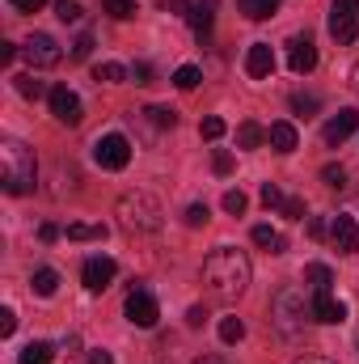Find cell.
Wrapping results in <instances>:
<instances>
[{
    "instance_id": "277c9868",
    "label": "cell",
    "mask_w": 359,
    "mask_h": 364,
    "mask_svg": "<svg viewBox=\"0 0 359 364\" xmlns=\"http://www.w3.org/2000/svg\"><path fill=\"white\" fill-rule=\"evenodd\" d=\"M270 318H275V326H279L287 339H296L300 326H304V318H313V305L304 309V296H300L296 288H283V292L275 296V305H270Z\"/></svg>"
},
{
    "instance_id": "d6986e66",
    "label": "cell",
    "mask_w": 359,
    "mask_h": 364,
    "mask_svg": "<svg viewBox=\"0 0 359 364\" xmlns=\"http://www.w3.org/2000/svg\"><path fill=\"white\" fill-rule=\"evenodd\" d=\"M237 9H241L250 21H267V17H275L279 0H237Z\"/></svg>"
},
{
    "instance_id": "7a4b0ae2",
    "label": "cell",
    "mask_w": 359,
    "mask_h": 364,
    "mask_svg": "<svg viewBox=\"0 0 359 364\" xmlns=\"http://www.w3.org/2000/svg\"><path fill=\"white\" fill-rule=\"evenodd\" d=\"M38 178V161L21 140H0V182L9 195H26Z\"/></svg>"
},
{
    "instance_id": "44dd1931",
    "label": "cell",
    "mask_w": 359,
    "mask_h": 364,
    "mask_svg": "<svg viewBox=\"0 0 359 364\" xmlns=\"http://www.w3.org/2000/svg\"><path fill=\"white\" fill-rule=\"evenodd\" d=\"M51 360H55V348L51 343H26L21 356H17V364H51Z\"/></svg>"
},
{
    "instance_id": "3957f363",
    "label": "cell",
    "mask_w": 359,
    "mask_h": 364,
    "mask_svg": "<svg viewBox=\"0 0 359 364\" xmlns=\"http://www.w3.org/2000/svg\"><path fill=\"white\" fill-rule=\"evenodd\" d=\"M118 216H123V225H127V229H136V233H157L165 212H161V203H157L153 195L131 191V195H123V199H118Z\"/></svg>"
},
{
    "instance_id": "4316f807",
    "label": "cell",
    "mask_w": 359,
    "mask_h": 364,
    "mask_svg": "<svg viewBox=\"0 0 359 364\" xmlns=\"http://www.w3.org/2000/svg\"><path fill=\"white\" fill-rule=\"evenodd\" d=\"M17 90H21V97H30V102H38V97H51V90H47L43 81H34V77H17Z\"/></svg>"
},
{
    "instance_id": "4dcf8cb0",
    "label": "cell",
    "mask_w": 359,
    "mask_h": 364,
    "mask_svg": "<svg viewBox=\"0 0 359 364\" xmlns=\"http://www.w3.org/2000/svg\"><path fill=\"white\" fill-rule=\"evenodd\" d=\"M144 114L153 119V127H174V123H178V114H174L170 106H148Z\"/></svg>"
},
{
    "instance_id": "7dc6e473",
    "label": "cell",
    "mask_w": 359,
    "mask_h": 364,
    "mask_svg": "<svg viewBox=\"0 0 359 364\" xmlns=\"http://www.w3.org/2000/svg\"><path fill=\"white\" fill-rule=\"evenodd\" d=\"M89 364H114V356H110V352H101V348H93V352H89Z\"/></svg>"
},
{
    "instance_id": "e575fe53",
    "label": "cell",
    "mask_w": 359,
    "mask_h": 364,
    "mask_svg": "<svg viewBox=\"0 0 359 364\" xmlns=\"http://www.w3.org/2000/svg\"><path fill=\"white\" fill-rule=\"evenodd\" d=\"M207 216H211V212H207V203H190V208H186V225H190V229L207 225Z\"/></svg>"
},
{
    "instance_id": "8992f818",
    "label": "cell",
    "mask_w": 359,
    "mask_h": 364,
    "mask_svg": "<svg viewBox=\"0 0 359 364\" xmlns=\"http://www.w3.org/2000/svg\"><path fill=\"white\" fill-rule=\"evenodd\" d=\"M330 34H334V43H355L359 38V0H334V9H330Z\"/></svg>"
},
{
    "instance_id": "cb8c5ba5",
    "label": "cell",
    "mask_w": 359,
    "mask_h": 364,
    "mask_svg": "<svg viewBox=\"0 0 359 364\" xmlns=\"http://www.w3.org/2000/svg\"><path fill=\"white\" fill-rule=\"evenodd\" d=\"M93 77H97V81H106V85H118V81H127V77H131V68H123V64H97V68H93Z\"/></svg>"
},
{
    "instance_id": "484cf974",
    "label": "cell",
    "mask_w": 359,
    "mask_h": 364,
    "mask_svg": "<svg viewBox=\"0 0 359 364\" xmlns=\"http://www.w3.org/2000/svg\"><path fill=\"white\" fill-rule=\"evenodd\" d=\"M220 339L224 343H241L245 339V322L241 318H220Z\"/></svg>"
},
{
    "instance_id": "7c38bea8",
    "label": "cell",
    "mask_w": 359,
    "mask_h": 364,
    "mask_svg": "<svg viewBox=\"0 0 359 364\" xmlns=\"http://www.w3.org/2000/svg\"><path fill=\"white\" fill-rule=\"evenodd\" d=\"M330 242H334V250L355 255V250H359V225H355V216H334V220H330Z\"/></svg>"
},
{
    "instance_id": "681fc988",
    "label": "cell",
    "mask_w": 359,
    "mask_h": 364,
    "mask_svg": "<svg viewBox=\"0 0 359 364\" xmlns=\"http://www.w3.org/2000/svg\"><path fill=\"white\" fill-rule=\"evenodd\" d=\"M296 364H330V360H326V356H300Z\"/></svg>"
},
{
    "instance_id": "6da1fadb",
    "label": "cell",
    "mask_w": 359,
    "mask_h": 364,
    "mask_svg": "<svg viewBox=\"0 0 359 364\" xmlns=\"http://www.w3.org/2000/svg\"><path fill=\"white\" fill-rule=\"evenodd\" d=\"M203 275H207V284H211V292H216V296H241V292L250 288L254 263H250V255H245V250H237V246H220V250H211V255H207Z\"/></svg>"
},
{
    "instance_id": "74e56055",
    "label": "cell",
    "mask_w": 359,
    "mask_h": 364,
    "mask_svg": "<svg viewBox=\"0 0 359 364\" xmlns=\"http://www.w3.org/2000/svg\"><path fill=\"white\" fill-rule=\"evenodd\" d=\"M283 216L287 220H304V199H283Z\"/></svg>"
},
{
    "instance_id": "2e32d148",
    "label": "cell",
    "mask_w": 359,
    "mask_h": 364,
    "mask_svg": "<svg viewBox=\"0 0 359 364\" xmlns=\"http://www.w3.org/2000/svg\"><path fill=\"white\" fill-rule=\"evenodd\" d=\"M267 140H270L275 153H292V149H296V127H292L287 119H279V123H270Z\"/></svg>"
},
{
    "instance_id": "836d02e7",
    "label": "cell",
    "mask_w": 359,
    "mask_h": 364,
    "mask_svg": "<svg viewBox=\"0 0 359 364\" xmlns=\"http://www.w3.org/2000/svg\"><path fill=\"white\" fill-rule=\"evenodd\" d=\"M245 208H250V199H245L241 191H228V195H224V212H233V216H241Z\"/></svg>"
},
{
    "instance_id": "c3c4849f",
    "label": "cell",
    "mask_w": 359,
    "mask_h": 364,
    "mask_svg": "<svg viewBox=\"0 0 359 364\" xmlns=\"http://www.w3.org/2000/svg\"><path fill=\"white\" fill-rule=\"evenodd\" d=\"M38 237H43V242H55V237H60V229H55V225H43V229H38Z\"/></svg>"
},
{
    "instance_id": "83f0119b",
    "label": "cell",
    "mask_w": 359,
    "mask_h": 364,
    "mask_svg": "<svg viewBox=\"0 0 359 364\" xmlns=\"http://www.w3.org/2000/svg\"><path fill=\"white\" fill-rule=\"evenodd\" d=\"M199 81H203V73H199L194 64H182L178 73H174V85H178V90H194Z\"/></svg>"
},
{
    "instance_id": "30bf717a",
    "label": "cell",
    "mask_w": 359,
    "mask_h": 364,
    "mask_svg": "<svg viewBox=\"0 0 359 364\" xmlns=\"http://www.w3.org/2000/svg\"><path fill=\"white\" fill-rule=\"evenodd\" d=\"M287 68H292L296 77H304V73H313V68H317V47H313V38L296 34V38L287 43Z\"/></svg>"
},
{
    "instance_id": "603a6c76",
    "label": "cell",
    "mask_w": 359,
    "mask_h": 364,
    "mask_svg": "<svg viewBox=\"0 0 359 364\" xmlns=\"http://www.w3.org/2000/svg\"><path fill=\"white\" fill-rule=\"evenodd\" d=\"M72 242H106V225H68Z\"/></svg>"
},
{
    "instance_id": "9c48e42d",
    "label": "cell",
    "mask_w": 359,
    "mask_h": 364,
    "mask_svg": "<svg viewBox=\"0 0 359 364\" xmlns=\"http://www.w3.org/2000/svg\"><path fill=\"white\" fill-rule=\"evenodd\" d=\"M47 102H51V114H55L60 123H68V127H77V123H81V97L68 90V85H55Z\"/></svg>"
},
{
    "instance_id": "7402d4cb",
    "label": "cell",
    "mask_w": 359,
    "mask_h": 364,
    "mask_svg": "<svg viewBox=\"0 0 359 364\" xmlns=\"http://www.w3.org/2000/svg\"><path fill=\"white\" fill-rule=\"evenodd\" d=\"M30 288H34L38 296H55V288H60V272L38 267V272H34V279H30Z\"/></svg>"
},
{
    "instance_id": "ffe728a7",
    "label": "cell",
    "mask_w": 359,
    "mask_h": 364,
    "mask_svg": "<svg viewBox=\"0 0 359 364\" xmlns=\"http://www.w3.org/2000/svg\"><path fill=\"white\" fill-rule=\"evenodd\" d=\"M304 279H309V288H313V292H330L334 272H330L326 263H309V267H304Z\"/></svg>"
},
{
    "instance_id": "f6af8a7d",
    "label": "cell",
    "mask_w": 359,
    "mask_h": 364,
    "mask_svg": "<svg viewBox=\"0 0 359 364\" xmlns=\"http://www.w3.org/2000/svg\"><path fill=\"white\" fill-rule=\"evenodd\" d=\"M9 4H13V9H21V13H38L47 0H9Z\"/></svg>"
},
{
    "instance_id": "ab89813d",
    "label": "cell",
    "mask_w": 359,
    "mask_h": 364,
    "mask_svg": "<svg viewBox=\"0 0 359 364\" xmlns=\"http://www.w3.org/2000/svg\"><path fill=\"white\" fill-rule=\"evenodd\" d=\"M89 51H93V38L89 34H81V38L72 43V60H89Z\"/></svg>"
},
{
    "instance_id": "7bdbcfd3",
    "label": "cell",
    "mask_w": 359,
    "mask_h": 364,
    "mask_svg": "<svg viewBox=\"0 0 359 364\" xmlns=\"http://www.w3.org/2000/svg\"><path fill=\"white\" fill-rule=\"evenodd\" d=\"M186 322H190V326H203V322H207V309H203V305H190V309H186Z\"/></svg>"
},
{
    "instance_id": "d6a6232c",
    "label": "cell",
    "mask_w": 359,
    "mask_h": 364,
    "mask_svg": "<svg viewBox=\"0 0 359 364\" xmlns=\"http://www.w3.org/2000/svg\"><path fill=\"white\" fill-rule=\"evenodd\" d=\"M321 178H326V186L343 191V186H347V170H343V166H326V170H321Z\"/></svg>"
},
{
    "instance_id": "60d3db41",
    "label": "cell",
    "mask_w": 359,
    "mask_h": 364,
    "mask_svg": "<svg viewBox=\"0 0 359 364\" xmlns=\"http://www.w3.org/2000/svg\"><path fill=\"white\" fill-rule=\"evenodd\" d=\"M13 331H17V314H13V309H0V335L9 339Z\"/></svg>"
},
{
    "instance_id": "bcb514c9",
    "label": "cell",
    "mask_w": 359,
    "mask_h": 364,
    "mask_svg": "<svg viewBox=\"0 0 359 364\" xmlns=\"http://www.w3.org/2000/svg\"><path fill=\"white\" fill-rule=\"evenodd\" d=\"M21 47H13V43H0V64H13V55H17Z\"/></svg>"
},
{
    "instance_id": "e0dca14e",
    "label": "cell",
    "mask_w": 359,
    "mask_h": 364,
    "mask_svg": "<svg viewBox=\"0 0 359 364\" xmlns=\"http://www.w3.org/2000/svg\"><path fill=\"white\" fill-rule=\"evenodd\" d=\"M254 246H263V250H270V255H283L287 250V237L279 233V229H270V225H254Z\"/></svg>"
},
{
    "instance_id": "9a60e30c",
    "label": "cell",
    "mask_w": 359,
    "mask_h": 364,
    "mask_svg": "<svg viewBox=\"0 0 359 364\" xmlns=\"http://www.w3.org/2000/svg\"><path fill=\"white\" fill-rule=\"evenodd\" d=\"M245 73H250L254 81H267L270 73H275V51H270V43H254V47L245 51Z\"/></svg>"
},
{
    "instance_id": "f1b7e54d",
    "label": "cell",
    "mask_w": 359,
    "mask_h": 364,
    "mask_svg": "<svg viewBox=\"0 0 359 364\" xmlns=\"http://www.w3.org/2000/svg\"><path fill=\"white\" fill-rule=\"evenodd\" d=\"M199 132H203V140H220V136L228 132V123H224L220 114H207V119L199 123Z\"/></svg>"
},
{
    "instance_id": "5b68a950",
    "label": "cell",
    "mask_w": 359,
    "mask_h": 364,
    "mask_svg": "<svg viewBox=\"0 0 359 364\" xmlns=\"http://www.w3.org/2000/svg\"><path fill=\"white\" fill-rule=\"evenodd\" d=\"M93 161H97L101 170H127V161H131V140L118 136V132L101 136V140L93 144Z\"/></svg>"
},
{
    "instance_id": "f546056e",
    "label": "cell",
    "mask_w": 359,
    "mask_h": 364,
    "mask_svg": "<svg viewBox=\"0 0 359 364\" xmlns=\"http://www.w3.org/2000/svg\"><path fill=\"white\" fill-rule=\"evenodd\" d=\"M101 9H106L110 17H118V21L136 17V0H101Z\"/></svg>"
},
{
    "instance_id": "ee69618b",
    "label": "cell",
    "mask_w": 359,
    "mask_h": 364,
    "mask_svg": "<svg viewBox=\"0 0 359 364\" xmlns=\"http://www.w3.org/2000/svg\"><path fill=\"white\" fill-rule=\"evenodd\" d=\"M309 237H330V225L317 216V220H309Z\"/></svg>"
},
{
    "instance_id": "52a82bcc",
    "label": "cell",
    "mask_w": 359,
    "mask_h": 364,
    "mask_svg": "<svg viewBox=\"0 0 359 364\" xmlns=\"http://www.w3.org/2000/svg\"><path fill=\"white\" fill-rule=\"evenodd\" d=\"M21 55H26L30 68H55V64L64 60V51H60V43H55L51 34H30V38L21 43Z\"/></svg>"
},
{
    "instance_id": "d4e9b609",
    "label": "cell",
    "mask_w": 359,
    "mask_h": 364,
    "mask_svg": "<svg viewBox=\"0 0 359 364\" xmlns=\"http://www.w3.org/2000/svg\"><path fill=\"white\" fill-rule=\"evenodd\" d=\"M263 140H267V132H263L258 123H241V127H237V144H241V149H258Z\"/></svg>"
},
{
    "instance_id": "ba28073f",
    "label": "cell",
    "mask_w": 359,
    "mask_h": 364,
    "mask_svg": "<svg viewBox=\"0 0 359 364\" xmlns=\"http://www.w3.org/2000/svg\"><path fill=\"white\" fill-rule=\"evenodd\" d=\"M157 318H161V305H157V296L148 292V288H136L131 296H127V322L131 326H157Z\"/></svg>"
},
{
    "instance_id": "4fadbf2b",
    "label": "cell",
    "mask_w": 359,
    "mask_h": 364,
    "mask_svg": "<svg viewBox=\"0 0 359 364\" xmlns=\"http://www.w3.org/2000/svg\"><path fill=\"white\" fill-rule=\"evenodd\" d=\"M313 322L338 326V322H347V305L334 301V292H313Z\"/></svg>"
},
{
    "instance_id": "ac0fdd59",
    "label": "cell",
    "mask_w": 359,
    "mask_h": 364,
    "mask_svg": "<svg viewBox=\"0 0 359 364\" xmlns=\"http://www.w3.org/2000/svg\"><path fill=\"white\" fill-rule=\"evenodd\" d=\"M211 9H216V0H199L194 9H190V21H194V34L207 43V34H211Z\"/></svg>"
},
{
    "instance_id": "f907efd6",
    "label": "cell",
    "mask_w": 359,
    "mask_h": 364,
    "mask_svg": "<svg viewBox=\"0 0 359 364\" xmlns=\"http://www.w3.org/2000/svg\"><path fill=\"white\" fill-rule=\"evenodd\" d=\"M194 364H228L224 356H203V360H194Z\"/></svg>"
},
{
    "instance_id": "b9f144b4",
    "label": "cell",
    "mask_w": 359,
    "mask_h": 364,
    "mask_svg": "<svg viewBox=\"0 0 359 364\" xmlns=\"http://www.w3.org/2000/svg\"><path fill=\"white\" fill-rule=\"evenodd\" d=\"M131 81H136V85H148V81H153V68H148V64H136V68H131Z\"/></svg>"
},
{
    "instance_id": "1f68e13d",
    "label": "cell",
    "mask_w": 359,
    "mask_h": 364,
    "mask_svg": "<svg viewBox=\"0 0 359 364\" xmlns=\"http://www.w3.org/2000/svg\"><path fill=\"white\" fill-rule=\"evenodd\" d=\"M55 17L60 21H81V4L77 0H55Z\"/></svg>"
},
{
    "instance_id": "8d00e7d4",
    "label": "cell",
    "mask_w": 359,
    "mask_h": 364,
    "mask_svg": "<svg viewBox=\"0 0 359 364\" xmlns=\"http://www.w3.org/2000/svg\"><path fill=\"white\" fill-rule=\"evenodd\" d=\"M292 110L313 114V110H317V97H313V93H296V97H292Z\"/></svg>"
},
{
    "instance_id": "8fae6325",
    "label": "cell",
    "mask_w": 359,
    "mask_h": 364,
    "mask_svg": "<svg viewBox=\"0 0 359 364\" xmlns=\"http://www.w3.org/2000/svg\"><path fill=\"white\" fill-rule=\"evenodd\" d=\"M114 259H106V255H93L89 263H85V272H81V279H85V288L89 292H106L110 284H114Z\"/></svg>"
},
{
    "instance_id": "f35d334b",
    "label": "cell",
    "mask_w": 359,
    "mask_h": 364,
    "mask_svg": "<svg viewBox=\"0 0 359 364\" xmlns=\"http://www.w3.org/2000/svg\"><path fill=\"white\" fill-rule=\"evenodd\" d=\"M263 203H267V208H283V191H279L275 182H267V186H263Z\"/></svg>"
},
{
    "instance_id": "5bb4252c",
    "label": "cell",
    "mask_w": 359,
    "mask_h": 364,
    "mask_svg": "<svg viewBox=\"0 0 359 364\" xmlns=\"http://www.w3.org/2000/svg\"><path fill=\"white\" fill-rule=\"evenodd\" d=\"M355 127H359V110H351V106H347V110H338V114L326 123L321 140H326V144H343L347 136H355Z\"/></svg>"
},
{
    "instance_id": "d590c367",
    "label": "cell",
    "mask_w": 359,
    "mask_h": 364,
    "mask_svg": "<svg viewBox=\"0 0 359 364\" xmlns=\"http://www.w3.org/2000/svg\"><path fill=\"white\" fill-rule=\"evenodd\" d=\"M211 170L224 178V174H233V153H224V149H216V157H211Z\"/></svg>"
}]
</instances>
